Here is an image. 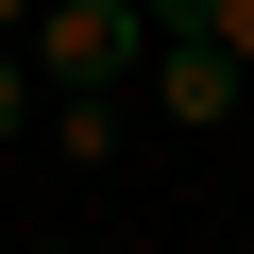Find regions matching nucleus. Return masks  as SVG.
Wrapping results in <instances>:
<instances>
[{
  "mask_svg": "<svg viewBox=\"0 0 254 254\" xmlns=\"http://www.w3.org/2000/svg\"><path fill=\"white\" fill-rule=\"evenodd\" d=\"M17 51L51 68V102H85V85H153V0H51Z\"/></svg>",
  "mask_w": 254,
  "mask_h": 254,
  "instance_id": "f257e3e1",
  "label": "nucleus"
},
{
  "mask_svg": "<svg viewBox=\"0 0 254 254\" xmlns=\"http://www.w3.org/2000/svg\"><path fill=\"white\" fill-rule=\"evenodd\" d=\"M237 85H254V68H237L220 34H153V119H187V136H203V119H237Z\"/></svg>",
  "mask_w": 254,
  "mask_h": 254,
  "instance_id": "f03ea898",
  "label": "nucleus"
},
{
  "mask_svg": "<svg viewBox=\"0 0 254 254\" xmlns=\"http://www.w3.org/2000/svg\"><path fill=\"white\" fill-rule=\"evenodd\" d=\"M51 153H68V170H102V153H119V85H85V102H51Z\"/></svg>",
  "mask_w": 254,
  "mask_h": 254,
  "instance_id": "7ed1b4c3",
  "label": "nucleus"
},
{
  "mask_svg": "<svg viewBox=\"0 0 254 254\" xmlns=\"http://www.w3.org/2000/svg\"><path fill=\"white\" fill-rule=\"evenodd\" d=\"M17 136H51V68H34V51H0V153H17Z\"/></svg>",
  "mask_w": 254,
  "mask_h": 254,
  "instance_id": "20e7f679",
  "label": "nucleus"
},
{
  "mask_svg": "<svg viewBox=\"0 0 254 254\" xmlns=\"http://www.w3.org/2000/svg\"><path fill=\"white\" fill-rule=\"evenodd\" d=\"M220 51H237V68H254V0H220Z\"/></svg>",
  "mask_w": 254,
  "mask_h": 254,
  "instance_id": "39448f33",
  "label": "nucleus"
},
{
  "mask_svg": "<svg viewBox=\"0 0 254 254\" xmlns=\"http://www.w3.org/2000/svg\"><path fill=\"white\" fill-rule=\"evenodd\" d=\"M34 17H51V0H0V34H34Z\"/></svg>",
  "mask_w": 254,
  "mask_h": 254,
  "instance_id": "423d86ee",
  "label": "nucleus"
},
{
  "mask_svg": "<svg viewBox=\"0 0 254 254\" xmlns=\"http://www.w3.org/2000/svg\"><path fill=\"white\" fill-rule=\"evenodd\" d=\"M34 254H68V237H34Z\"/></svg>",
  "mask_w": 254,
  "mask_h": 254,
  "instance_id": "0eeeda50",
  "label": "nucleus"
}]
</instances>
